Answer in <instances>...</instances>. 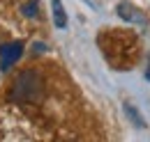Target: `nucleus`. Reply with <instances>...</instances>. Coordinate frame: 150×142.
Here are the masks:
<instances>
[{"mask_svg": "<svg viewBox=\"0 0 150 142\" xmlns=\"http://www.w3.org/2000/svg\"><path fill=\"white\" fill-rule=\"evenodd\" d=\"M44 96V80L35 69H25L12 83L9 99L16 103H37Z\"/></svg>", "mask_w": 150, "mask_h": 142, "instance_id": "nucleus-1", "label": "nucleus"}, {"mask_svg": "<svg viewBox=\"0 0 150 142\" xmlns=\"http://www.w3.org/2000/svg\"><path fill=\"white\" fill-rule=\"evenodd\" d=\"M23 55V41H9V44H2L0 46V69L9 71L19 57Z\"/></svg>", "mask_w": 150, "mask_h": 142, "instance_id": "nucleus-2", "label": "nucleus"}, {"mask_svg": "<svg viewBox=\"0 0 150 142\" xmlns=\"http://www.w3.org/2000/svg\"><path fill=\"white\" fill-rule=\"evenodd\" d=\"M51 7H53V23L56 28H65L67 25V14H65V7L60 0H51Z\"/></svg>", "mask_w": 150, "mask_h": 142, "instance_id": "nucleus-3", "label": "nucleus"}, {"mask_svg": "<svg viewBox=\"0 0 150 142\" xmlns=\"http://www.w3.org/2000/svg\"><path fill=\"white\" fill-rule=\"evenodd\" d=\"M118 14L122 18H127V21H136V23H143V14L141 12H136L132 5H118Z\"/></svg>", "mask_w": 150, "mask_h": 142, "instance_id": "nucleus-4", "label": "nucleus"}, {"mask_svg": "<svg viewBox=\"0 0 150 142\" xmlns=\"http://www.w3.org/2000/svg\"><path fill=\"white\" fill-rule=\"evenodd\" d=\"M23 14H28V16H37V0L28 2V5L23 7Z\"/></svg>", "mask_w": 150, "mask_h": 142, "instance_id": "nucleus-5", "label": "nucleus"}]
</instances>
